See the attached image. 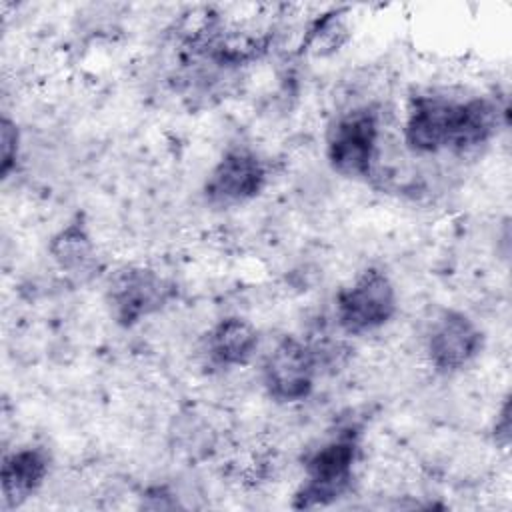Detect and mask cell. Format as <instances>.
Instances as JSON below:
<instances>
[{"label": "cell", "instance_id": "obj_1", "mask_svg": "<svg viewBox=\"0 0 512 512\" xmlns=\"http://www.w3.org/2000/svg\"><path fill=\"white\" fill-rule=\"evenodd\" d=\"M500 116L498 104L484 96L454 100L420 94L408 104L404 144L416 154L470 152L496 136L502 122Z\"/></svg>", "mask_w": 512, "mask_h": 512}, {"label": "cell", "instance_id": "obj_2", "mask_svg": "<svg viewBox=\"0 0 512 512\" xmlns=\"http://www.w3.org/2000/svg\"><path fill=\"white\" fill-rule=\"evenodd\" d=\"M380 142L376 106H354L342 112L326 134V160L334 172L352 180H368L374 172Z\"/></svg>", "mask_w": 512, "mask_h": 512}, {"label": "cell", "instance_id": "obj_3", "mask_svg": "<svg viewBox=\"0 0 512 512\" xmlns=\"http://www.w3.org/2000/svg\"><path fill=\"white\" fill-rule=\"evenodd\" d=\"M358 458V438L346 430L316 448L304 464V482L294 494V508L328 506L348 492Z\"/></svg>", "mask_w": 512, "mask_h": 512}, {"label": "cell", "instance_id": "obj_4", "mask_svg": "<svg viewBox=\"0 0 512 512\" xmlns=\"http://www.w3.org/2000/svg\"><path fill=\"white\" fill-rule=\"evenodd\" d=\"M398 308V294L390 276L376 266L362 270L336 294V322L342 332L362 336L386 326Z\"/></svg>", "mask_w": 512, "mask_h": 512}, {"label": "cell", "instance_id": "obj_5", "mask_svg": "<svg viewBox=\"0 0 512 512\" xmlns=\"http://www.w3.org/2000/svg\"><path fill=\"white\" fill-rule=\"evenodd\" d=\"M176 296V286L148 266H124L108 282L106 304L112 320L132 328L160 312Z\"/></svg>", "mask_w": 512, "mask_h": 512}, {"label": "cell", "instance_id": "obj_6", "mask_svg": "<svg viewBox=\"0 0 512 512\" xmlns=\"http://www.w3.org/2000/svg\"><path fill=\"white\" fill-rule=\"evenodd\" d=\"M318 354L296 336H284L266 356L262 382L268 396L280 404L306 400L316 382Z\"/></svg>", "mask_w": 512, "mask_h": 512}, {"label": "cell", "instance_id": "obj_7", "mask_svg": "<svg viewBox=\"0 0 512 512\" xmlns=\"http://www.w3.org/2000/svg\"><path fill=\"white\" fill-rule=\"evenodd\" d=\"M484 348V332L460 310H442L426 338V354L440 374H454L472 364Z\"/></svg>", "mask_w": 512, "mask_h": 512}, {"label": "cell", "instance_id": "obj_8", "mask_svg": "<svg viewBox=\"0 0 512 512\" xmlns=\"http://www.w3.org/2000/svg\"><path fill=\"white\" fill-rule=\"evenodd\" d=\"M268 182L264 160L248 148H230L210 170L204 196L214 206H236L256 198Z\"/></svg>", "mask_w": 512, "mask_h": 512}, {"label": "cell", "instance_id": "obj_9", "mask_svg": "<svg viewBox=\"0 0 512 512\" xmlns=\"http://www.w3.org/2000/svg\"><path fill=\"white\" fill-rule=\"evenodd\" d=\"M50 472V456L38 446L16 448L2 458L0 488L6 510L22 506L44 484Z\"/></svg>", "mask_w": 512, "mask_h": 512}, {"label": "cell", "instance_id": "obj_10", "mask_svg": "<svg viewBox=\"0 0 512 512\" xmlns=\"http://www.w3.org/2000/svg\"><path fill=\"white\" fill-rule=\"evenodd\" d=\"M258 348V330L240 316L218 320L206 334V354L220 368H238L252 360Z\"/></svg>", "mask_w": 512, "mask_h": 512}, {"label": "cell", "instance_id": "obj_11", "mask_svg": "<svg viewBox=\"0 0 512 512\" xmlns=\"http://www.w3.org/2000/svg\"><path fill=\"white\" fill-rule=\"evenodd\" d=\"M48 250L58 268L76 278L90 276L98 264L96 246L82 216L72 218L64 228H60L52 236Z\"/></svg>", "mask_w": 512, "mask_h": 512}, {"label": "cell", "instance_id": "obj_12", "mask_svg": "<svg viewBox=\"0 0 512 512\" xmlns=\"http://www.w3.org/2000/svg\"><path fill=\"white\" fill-rule=\"evenodd\" d=\"M18 152H20L18 126L8 116H2V122H0V174H2V178H8L10 170L16 166Z\"/></svg>", "mask_w": 512, "mask_h": 512}, {"label": "cell", "instance_id": "obj_13", "mask_svg": "<svg viewBox=\"0 0 512 512\" xmlns=\"http://www.w3.org/2000/svg\"><path fill=\"white\" fill-rule=\"evenodd\" d=\"M494 438L502 448L508 446V440H510V404H508V400H504V404L496 416Z\"/></svg>", "mask_w": 512, "mask_h": 512}]
</instances>
